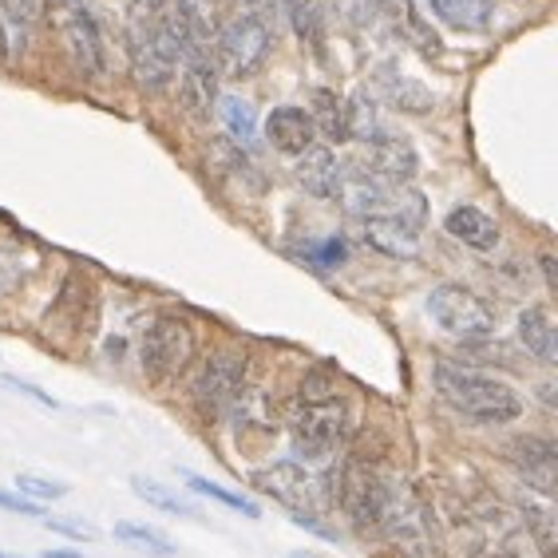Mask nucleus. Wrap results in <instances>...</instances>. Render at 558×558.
Listing matches in <instances>:
<instances>
[{
	"label": "nucleus",
	"mask_w": 558,
	"mask_h": 558,
	"mask_svg": "<svg viewBox=\"0 0 558 558\" xmlns=\"http://www.w3.org/2000/svg\"><path fill=\"white\" fill-rule=\"evenodd\" d=\"M246 4H250V12H254L258 21H266V24L281 12V0H246Z\"/></svg>",
	"instance_id": "nucleus-35"
},
{
	"label": "nucleus",
	"mask_w": 558,
	"mask_h": 558,
	"mask_svg": "<svg viewBox=\"0 0 558 558\" xmlns=\"http://www.w3.org/2000/svg\"><path fill=\"white\" fill-rule=\"evenodd\" d=\"M538 266H543V278H547V286L555 290V286H558V278H555V258H550V254H543V258H538Z\"/></svg>",
	"instance_id": "nucleus-36"
},
{
	"label": "nucleus",
	"mask_w": 558,
	"mask_h": 558,
	"mask_svg": "<svg viewBox=\"0 0 558 558\" xmlns=\"http://www.w3.org/2000/svg\"><path fill=\"white\" fill-rule=\"evenodd\" d=\"M218 119L230 131V140L242 143V147H254V140H258V116H254V108H250L246 99L222 96L218 99Z\"/></svg>",
	"instance_id": "nucleus-25"
},
{
	"label": "nucleus",
	"mask_w": 558,
	"mask_h": 558,
	"mask_svg": "<svg viewBox=\"0 0 558 558\" xmlns=\"http://www.w3.org/2000/svg\"><path fill=\"white\" fill-rule=\"evenodd\" d=\"M266 140L269 147H278L281 155H305V150L317 143V131H313V119L305 108H293V104H281L266 116Z\"/></svg>",
	"instance_id": "nucleus-15"
},
{
	"label": "nucleus",
	"mask_w": 558,
	"mask_h": 558,
	"mask_svg": "<svg viewBox=\"0 0 558 558\" xmlns=\"http://www.w3.org/2000/svg\"><path fill=\"white\" fill-rule=\"evenodd\" d=\"M186 487L198 495H206V499H215V504H222L226 511H234V515H246V519H262V507L250 499V495H238L230 492V487L215 484V480H206V475H186Z\"/></svg>",
	"instance_id": "nucleus-26"
},
{
	"label": "nucleus",
	"mask_w": 558,
	"mask_h": 558,
	"mask_svg": "<svg viewBox=\"0 0 558 558\" xmlns=\"http://www.w3.org/2000/svg\"><path fill=\"white\" fill-rule=\"evenodd\" d=\"M298 183L313 194V198H341L344 186V162L337 159L329 147L313 143L305 155H298Z\"/></svg>",
	"instance_id": "nucleus-17"
},
{
	"label": "nucleus",
	"mask_w": 558,
	"mask_h": 558,
	"mask_svg": "<svg viewBox=\"0 0 558 558\" xmlns=\"http://www.w3.org/2000/svg\"><path fill=\"white\" fill-rule=\"evenodd\" d=\"M0 511H9V515H24V519H40L44 515L40 504L24 499V495H12V492H0Z\"/></svg>",
	"instance_id": "nucleus-32"
},
{
	"label": "nucleus",
	"mask_w": 558,
	"mask_h": 558,
	"mask_svg": "<svg viewBox=\"0 0 558 558\" xmlns=\"http://www.w3.org/2000/svg\"><path fill=\"white\" fill-rule=\"evenodd\" d=\"M293 523H298V526H305V531H310V535L325 538V543H337V531H329V526H325L317 515H293Z\"/></svg>",
	"instance_id": "nucleus-34"
},
{
	"label": "nucleus",
	"mask_w": 558,
	"mask_h": 558,
	"mask_svg": "<svg viewBox=\"0 0 558 558\" xmlns=\"http://www.w3.org/2000/svg\"><path fill=\"white\" fill-rule=\"evenodd\" d=\"M194 353H198L194 325L186 322V317H179V313H159V317L143 329L140 361L150 380H171V376L186 373Z\"/></svg>",
	"instance_id": "nucleus-7"
},
{
	"label": "nucleus",
	"mask_w": 558,
	"mask_h": 558,
	"mask_svg": "<svg viewBox=\"0 0 558 558\" xmlns=\"http://www.w3.org/2000/svg\"><path fill=\"white\" fill-rule=\"evenodd\" d=\"M432 16L456 33H487L492 28V4L487 0H428Z\"/></svg>",
	"instance_id": "nucleus-21"
},
{
	"label": "nucleus",
	"mask_w": 558,
	"mask_h": 558,
	"mask_svg": "<svg viewBox=\"0 0 558 558\" xmlns=\"http://www.w3.org/2000/svg\"><path fill=\"white\" fill-rule=\"evenodd\" d=\"M515 468L535 487L543 499H555V475H558V448L550 436H526L515 444Z\"/></svg>",
	"instance_id": "nucleus-14"
},
{
	"label": "nucleus",
	"mask_w": 558,
	"mask_h": 558,
	"mask_svg": "<svg viewBox=\"0 0 558 558\" xmlns=\"http://www.w3.org/2000/svg\"><path fill=\"white\" fill-rule=\"evenodd\" d=\"M290 436L298 456L329 460L349 436V400L325 376H313L290 409Z\"/></svg>",
	"instance_id": "nucleus-3"
},
{
	"label": "nucleus",
	"mask_w": 558,
	"mask_h": 558,
	"mask_svg": "<svg viewBox=\"0 0 558 558\" xmlns=\"http://www.w3.org/2000/svg\"><path fill=\"white\" fill-rule=\"evenodd\" d=\"M215 68L226 80H250L266 68L269 52H274V28L266 21H258L254 12H242V16H230L222 21L215 36Z\"/></svg>",
	"instance_id": "nucleus-5"
},
{
	"label": "nucleus",
	"mask_w": 558,
	"mask_h": 558,
	"mask_svg": "<svg viewBox=\"0 0 558 558\" xmlns=\"http://www.w3.org/2000/svg\"><path fill=\"white\" fill-rule=\"evenodd\" d=\"M444 234L456 238L460 246L468 250H480V254H487V250L499 246V238H504V230H499V222H495L487 210H480V206H451L448 215H444Z\"/></svg>",
	"instance_id": "nucleus-16"
},
{
	"label": "nucleus",
	"mask_w": 558,
	"mask_h": 558,
	"mask_svg": "<svg viewBox=\"0 0 558 558\" xmlns=\"http://www.w3.org/2000/svg\"><path fill=\"white\" fill-rule=\"evenodd\" d=\"M376 87H380V96L392 104L397 111H409V116H428L436 108V96H432L428 87L404 75L397 64H380L376 68Z\"/></svg>",
	"instance_id": "nucleus-18"
},
{
	"label": "nucleus",
	"mask_w": 558,
	"mask_h": 558,
	"mask_svg": "<svg viewBox=\"0 0 558 558\" xmlns=\"http://www.w3.org/2000/svg\"><path fill=\"white\" fill-rule=\"evenodd\" d=\"M519 341L535 361H543L547 368L558 365V329L547 305H526L519 313Z\"/></svg>",
	"instance_id": "nucleus-19"
},
{
	"label": "nucleus",
	"mask_w": 558,
	"mask_h": 558,
	"mask_svg": "<svg viewBox=\"0 0 558 558\" xmlns=\"http://www.w3.org/2000/svg\"><path fill=\"white\" fill-rule=\"evenodd\" d=\"M16 495L24 499H33V504H52V499H64L68 484L64 480H48V475H36V472H16Z\"/></svg>",
	"instance_id": "nucleus-27"
},
{
	"label": "nucleus",
	"mask_w": 558,
	"mask_h": 558,
	"mask_svg": "<svg viewBox=\"0 0 558 558\" xmlns=\"http://www.w3.org/2000/svg\"><path fill=\"white\" fill-rule=\"evenodd\" d=\"M526 523H531V535L538 538L543 558H555V515H550L547 507H531V511H526Z\"/></svg>",
	"instance_id": "nucleus-29"
},
{
	"label": "nucleus",
	"mask_w": 558,
	"mask_h": 558,
	"mask_svg": "<svg viewBox=\"0 0 558 558\" xmlns=\"http://www.w3.org/2000/svg\"><path fill=\"white\" fill-rule=\"evenodd\" d=\"M4 385L12 388V392H21V397H28L33 404H40V409H48V412H60L64 404L52 397V392H44L40 385H33V380H21V376H4Z\"/></svg>",
	"instance_id": "nucleus-31"
},
{
	"label": "nucleus",
	"mask_w": 558,
	"mask_h": 558,
	"mask_svg": "<svg viewBox=\"0 0 558 558\" xmlns=\"http://www.w3.org/2000/svg\"><path fill=\"white\" fill-rule=\"evenodd\" d=\"M290 558H322V555H313V550H298V555H290Z\"/></svg>",
	"instance_id": "nucleus-38"
},
{
	"label": "nucleus",
	"mask_w": 558,
	"mask_h": 558,
	"mask_svg": "<svg viewBox=\"0 0 558 558\" xmlns=\"http://www.w3.org/2000/svg\"><path fill=\"white\" fill-rule=\"evenodd\" d=\"M52 21L56 33H60V48H64L75 75L104 80L108 75V40H104L96 12L87 9L84 0H52Z\"/></svg>",
	"instance_id": "nucleus-6"
},
{
	"label": "nucleus",
	"mask_w": 558,
	"mask_h": 558,
	"mask_svg": "<svg viewBox=\"0 0 558 558\" xmlns=\"http://www.w3.org/2000/svg\"><path fill=\"white\" fill-rule=\"evenodd\" d=\"M116 538L123 543V547L140 550V555L147 558H171L174 555V543L167 535H159L155 526L147 523H135V519H123V523H116Z\"/></svg>",
	"instance_id": "nucleus-24"
},
{
	"label": "nucleus",
	"mask_w": 558,
	"mask_h": 558,
	"mask_svg": "<svg viewBox=\"0 0 558 558\" xmlns=\"http://www.w3.org/2000/svg\"><path fill=\"white\" fill-rule=\"evenodd\" d=\"M48 0H0V64H21Z\"/></svg>",
	"instance_id": "nucleus-11"
},
{
	"label": "nucleus",
	"mask_w": 558,
	"mask_h": 558,
	"mask_svg": "<svg viewBox=\"0 0 558 558\" xmlns=\"http://www.w3.org/2000/svg\"><path fill=\"white\" fill-rule=\"evenodd\" d=\"M333 4L349 28H368L376 21V9H380L376 0H333Z\"/></svg>",
	"instance_id": "nucleus-30"
},
{
	"label": "nucleus",
	"mask_w": 558,
	"mask_h": 558,
	"mask_svg": "<svg viewBox=\"0 0 558 558\" xmlns=\"http://www.w3.org/2000/svg\"><path fill=\"white\" fill-rule=\"evenodd\" d=\"M246 388V356L242 353H215L194 376V404L206 416H226L230 404L242 397Z\"/></svg>",
	"instance_id": "nucleus-9"
},
{
	"label": "nucleus",
	"mask_w": 558,
	"mask_h": 558,
	"mask_svg": "<svg viewBox=\"0 0 558 558\" xmlns=\"http://www.w3.org/2000/svg\"><path fill=\"white\" fill-rule=\"evenodd\" d=\"M432 388L440 392V400L451 412H460L463 420L484 424V428H504V424L523 416V397L515 388L499 376L475 373L472 365H460V361H436Z\"/></svg>",
	"instance_id": "nucleus-2"
},
{
	"label": "nucleus",
	"mask_w": 558,
	"mask_h": 558,
	"mask_svg": "<svg viewBox=\"0 0 558 558\" xmlns=\"http://www.w3.org/2000/svg\"><path fill=\"white\" fill-rule=\"evenodd\" d=\"M198 44L186 33L183 16L174 12V4H167L155 16H131L128 21V64L135 84L143 92H162L174 84L183 56L194 52Z\"/></svg>",
	"instance_id": "nucleus-1"
},
{
	"label": "nucleus",
	"mask_w": 558,
	"mask_h": 558,
	"mask_svg": "<svg viewBox=\"0 0 558 558\" xmlns=\"http://www.w3.org/2000/svg\"><path fill=\"white\" fill-rule=\"evenodd\" d=\"M313 131H322L329 143H344L349 140V119H344V99L329 87H317L313 92Z\"/></svg>",
	"instance_id": "nucleus-23"
},
{
	"label": "nucleus",
	"mask_w": 558,
	"mask_h": 558,
	"mask_svg": "<svg viewBox=\"0 0 558 558\" xmlns=\"http://www.w3.org/2000/svg\"><path fill=\"white\" fill-rule=\"evenodd\" d=\"M380 12H385L392 24H397V33L404 36V40H409L416 52H424V56H440L444 52L440 36L432 33V24L420 16L412 0H380Z\"/></svg>",
	"instance_id": "nucleus-20"
},
{
	"label": "nucleus",
	"mask_w": 558,
	"mask_h": 558,
	"mask_svg": "<svg viewBox=\"0 0 558 558\" xmlns=\"http://www.w3.org/2000/svg\"><path fill=\"white\" fill-rule=\"evenodd\" d=\"M40 558H80L75 550H48V555H40Z\"/></svg>",
	"instance_id": "nucleus-37"
},
{
	"label": "nucleus",
	"mask_w": 558,
	"mask_h": 558,
	"mask_svg": "<svg viewBox=\"0 0 558 558\" xmlns=\"http://www.w3.org/2000/svg\"><path fill=\"white\" fill-rule=\"evenodd\" d=\"M48 526H52L56 535H68V538H75V543H92L96 538V531L87 523H75V519H48Z\"/></svg>",
	"instance_id": "nucleus-33"
},
{
	"label": "nucleus",
	"mask_w": 558,
	"mask_h": 558,
	"mask_svg": "<svg viewBox=\"0 0 558 558\" xmlns=\"http://www.w3.org/2000/svg\"><path fill=\"white\" fill-rule=\"evenodd\" d=\"M179 99L194 119H206L218 104V68L210 60V48H194L179 64Z\"/></svg>",
	"instance_id": "nucleus-12"
},
{
	"label": "nucleus",
	"mask_w": 558,
	"mask_h": 558,
	"mask_svg": "<svg viewBox=\"0 0 558 558\" xmlns=\"http://www.w3.org/2000/svg\"><path fill=\"white\" fill-rule=\"evenodd\" d=\"M0 558H24V555H9V550H0Z\"/></svg>",
	"instance_id": "nucleus-39"
},
{
	"label": "nucleus",
	"mask_w": 558,
	"mask_h": 558,
	"mask_svg": "<svg viewBox=\"0 0 558 558\" xmlns=\"http://www.w3.org/2000/svg\"><path fill=\"white\" fill-rule=\"evenodd\" d=\"M428 313L432 322L440 325L444 333L456 341H487L495 333V313L484 298L460 281H440L428 293Z\"/></svg>",
	"instance_id": "nucleus-8"
},
{
	"label": "nucleus",
	"mask_w": 558,
	"mask_h": 558,
	"mask_svg": "<svg viewBox=\"0 0 558 558\" xmlns=\"http://www.w3.org/2000/svg\"><path fill=\"white\" fill-rule=\"evenodd\" d=\"M376 531L392 538V547L409 558L432 555V515L424 499L412 492L400 475L380 472V495H376Z\"/></svg>",
	"instance_id": "nucleus-4"
},
{
	"label": "nucleus",
	"mask_w": 558,
	"mask_h": 558,
	"mask_svg": "<svg viewBox=\"0 0 558 558\" xmlns=\"http://www.w3.org/2000/svg\"><path fill=\"white\" fill-rule=\"evenodd\" d=\"M368 174H376L380 183L388 186H409L420 171V159H416V147H412L404 135H392L385 131L380 140L368 143V159L361 162Z\"/></svg>",
	"instance_id": "nucleus-13"
},
{
	"label": "nucleus",
	"mask_w": 558,
	"mask_h": 558,
	"mask_svg": "<svg viewBox=\"0 0 558 558\" xmlns=\"http://www.w3.org/2000/svg\"><path fill=\"white\" fill-rule=\"evenodd\" d=\"M131 492L140 495L147 507L162 511V515H174V519H198V515H203V511H198V504L183 499L179 492H171V487L159 484V480H150V475H131Z\"/></svg>",
	"instance_id": "nucleus-22"
},
{
	"label": "nucleus",
	"mask_w": 558,
	"mask_h": 558,
	"mask_svg": "<svg viewBox=\"0 0 558 558\" xmlns=\"http://www.w3.org/2000/svg\"><path fill=\"white\" fill-rule=\"evenodd\" d=\"M301 258L310 262L313 269H337L349 262V242L344 238H325V242H310L301 246Z\"/></svg>",
	"instance_id": "nucleus-28"
},
{
	"label": "nucleus",
	"mask_w": 558,
	"mask_h": 558,
	"mask_svg": "<svg viewBox=\"0 0 558 558\" xmlns=\"http://www.w3.org/2000/svg\"><path fill=\"white\" fill-rule=\"evenodd\" d=\"M254 484L262 487L266 495H274V504H281L290 515H317L322 507L325 487L317 484V475L301 463H269L266 472L254 475Z\"/></svg>",
	"instance_id": "nucleus-10"
}]
</instances>
